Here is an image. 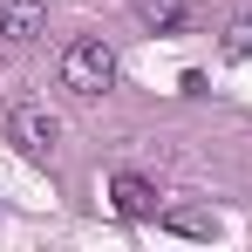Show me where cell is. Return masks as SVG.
<instances>
[{"label":"cell","mask_w":252,"mask_h":252,"mask_svg":"<svg viewBox=\"0 0 252 252\" xmlns=\"http://www.w3.org/2000/svg\"><path fill=\"white\" fill-rule=\"evenodd\" d=\"M109 211L116 218H157V184L136 177V170H116L109 177Z\"/></svg>","instance_id":"3"},{"label":"cell","mask_w":252,"mask_h":252,"mask_svg":"<svg viewBox=\"0 0 252 252\" xmlns=\"http://www.w3.org/2000/svg\"><path fill=\"white\" fill-rule=\"evenodd\" d=\"M225 55H232V62H246V55H252V14H246V21H232V34H225Z\"/></svg>","instance_id":"7"},{"label":"cell","mask_w":252,"mask_h":252,"mask_svg":"<svg viewBox=\"0 0 252 252\" xmlns=\"http://www.w3.org/2000/svg\"><path fill=\"white\" fill-rule=\"evenodd\" d=\"M170 232H184V239H218V218L211 211H198V205H170V211H157Z\"/></svg>","instance_id":"5"},{"label":"cell","mask_w":252,"mask_h":252,"mask_svg":"<svg viewBox=\"0 0 252 252\" xmlns=\"http://www.w3.org/2000/svg\"><path fill=\"white\" fill-rule=\"evenodd\" d=\"M7 129H14V143H21L28 157H48V150H55V136H62V123H55V109H48V102H14Z\"/></svg>","instance_id":"2"},{"label":"cell","mask_w":252,"mask_h":252,"mask_svg":"<svg viewBox=\"0 0 252 252\" xmlns=\"http://www.w3.org/2000/svg\"><path fill=\"white\" fill-rule=\"evenodd\" d=\"M41 28H48V0H0V41L28 48Z\"/></svg>","instance_id":"4"},{"label":"cell","mask_w":252,"mask_h":252,"mask_svg":"<svg viewBox=\"0 0 252 252\" xmlns=\"http://www.w3.org/2000/svg\"><path fill=\"white\" fill-rule=\"evenodd\" d=\"M143 21H150L157 34H170V28H184V0H143Z\"/></svg>","instance_id":"6"},{"label":"cell","mask_w":252,"mask_h":252,"mask_svg":"<svg viewBox=\"0 0 252 252\" xmlns=\"http://www.w3.org/2000/svg\"><path fill=\"white\" fill-rule=\"evenodd\" d=\"M62 89H68V95H82V102L109 95V89H116V48L102 41V34L68 41V48H62Z\"/></svg>","instance_id":"1"}]
</instances>
